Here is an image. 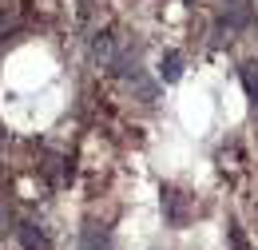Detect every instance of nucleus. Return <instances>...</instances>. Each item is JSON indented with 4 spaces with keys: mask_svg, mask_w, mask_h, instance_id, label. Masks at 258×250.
Wrapping results in <instances>:
<instances>
[{
    "mask_svg": "<svg viewBox=\"0 0 258 250\" xmlns=\"http://www.w3.org/2000/svg\"><path fill=\"white\" fill-rule=\"evenodd\" d=\"M80 250H111V230L99 222H88L80 230Z\"/></svg>",
    "mask_w": 258,
    "mask_h": 250,
    "instance_id": "obj_1",
    "label": "nucleus"
},
{
    "mask_svg": "<svg viewBox=\"0 0 258 250\" xmlns=\"http://www.w3.org/2000/svg\"><path fill=\"white\" fill-rule=\"evenodd\" d=\"M16 234H20V246L24 250H48V234H44L36 222H20Z\"/></svg>",
    "mask_w": 258,
    "mask_h": 250,
    "instance_id": "obj_2",
    "label": "nucleus"
},
{
    "mask_svg": "<svg viewBox=\"0 0 258 250\" xmlns=\"http://www.w3.org/2000/svg\"><path fill=\"white\" fill-rule=\"evenodd\" d=\"M179 76H183V56H179V52H167L163 64H159V80L163 84H175Z\"/></svg>",
    "mask_w": 258,
    "mask_h": 250,
    "instance_id": "obj_3",
    "label": "nucleus"
},
{
    "mask_svg": "<svg viewBox=\"0 0 258 250\" xmlns=\"http://www.w3.org/2000/svg\"><path fill=\"white\" fill-rule=\"evenodd\" d=\"M163 211H167V222L171 226H183V203H179V191H163Z\"/></svg>",
    "mask_w": 258,
    "mask_h": 250,
    "instance_id": "obj_4",
    "label": "nucleus"
},
{
    "mask_svg": "<svg viewBox=\"0 0 258 250\" xmlns=\"http://www.w3.org/2000/svg\"><path fill=\"white\" fill-rule=\"evenodd\" d=\"M242 88H246V95L254 99V107H258V60L242 64Z\"/></svg>",
    "mask_w": 258,
    "mask_h": 250,
    "instance_id": "obj_5",
    "label": "nucleus"
}]
</instances>
